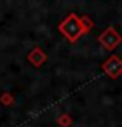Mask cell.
<instances>
[{
  "instance_id": "obj_1",
  "label": "cell",
  "mask_w": 122,
  "mask_h": 127,
  "mask_svg": "<svg viewBox=\"0 0 122 127\" xmlns=\"http://www.w3.org/2000/svg\"><path fill=\"white\" fill-rule=\"evenodd\" d=\"M93 28L94 22L88 16H77L76 12H70L57 27V30L70 43H76L83 34L90 33Z\"/></svg>"
},
{
  "instance_id": "obj_2",
  "label": "cell",
  "mask_w": 122,
  "mask_h": 127,
  "mask_svg": "<svg viewBox=\"0 0 122 127\" xmlns=\"http://www.w3.org/2000/svg\"><path fill=\"white\" fill-rule=\"evenodd\" d=\"M98 42L104 47L105 51H113L118 45H121L122 42V36L116 31V28L113 27H108L105 28L102 33L98 36Z\"/></svg>"
},
{
  "instance_id": "obj_3",
  "label": "cell",
  "mask_w": 122,
  "mask_h": 127,
  "mask_svg": "<svg viewBox=\"0 0 122 127\" xmlns=\"http://www.w3.org/2000/svg\"><path fill=\"white\" fill-rule=\"evenodd\" d=\"M100 68L110 79H116V78H119V76H122V59L119 58V56L113 54L102 64Z\"/></svg>"
},
{
  "instance_id": "obj_4",
  "label": "cell",
  "mask_w": 122,
  "mask_h": 127,
  "mask_svg": "<svg viewBox=\"0 0 122 127\" xmlns=\"http://www.w3.org/2000/svg\"><path fill=\"white\" fill-rule=\"evenodd\" d=\"M28 62H29L33 67L39 68V67H42L43 64L47 62V53L43 51V48L34 47V48L28 53Z\"/></svg>"
},
{
  "instance_id": "obj_5",
  "label": "cell",
  "mask_w": 122,
  "mask_h": 127,
  "mask_svg": "<svg viewBox=\"0 0 122 127\" xmlns=\"http://www.w3.org/2000/svg\"><path fill=\"white\" fill-rule=\"evenodd\" d=\"M0 104L5 105V107H11L12 104H14V96L9 93V92H5L0 95Z\"/></svg>"
},
{
  "instance_id": "obj_6",
  "label": "cell",
  "mask_w": 122,
  "mask_h": 127,
  "mask_svg": "<svg viewBox=\"0 0 122 127\" xmlns=\"http://www.w3.org/2000/svg\"><path fill=\"white\" fill-rule=\"evenodd\" d=\"M57 124L60 127H70L73 124V119H71V116H70L68 113H62V115L57 116Z\"/></svg>"
}]
</instances>
